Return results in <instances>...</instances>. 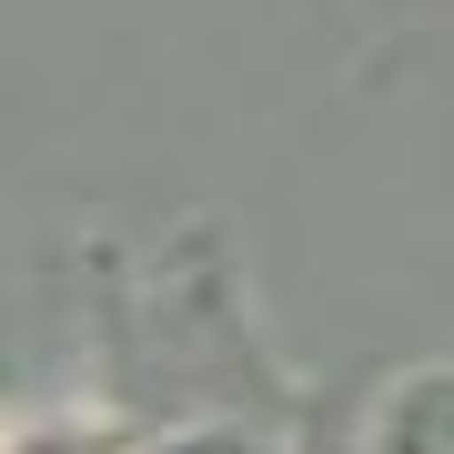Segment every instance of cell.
<instances>
[{
    "label": "cell",
    "instance_id": "cell-3",
    "mask_svg": "<svg viewBox=\"0 0 454 454\" xmlns=\"http://www.w3.org/2000/svg\"><path fill=\"white\" fill-rule=\"evenodd\" d=\"M142 454H293V444H283V424H262L253 404H212V414H172V424H152Z\"/></svg>",
    "mask_w": 454,
    "mask_h": 454
},
{
    "label": "cell",
    "instance_id": "cell-4",
    "mask_svg": "<svg viewBox=\"0 0 454 454\" xmlns=\"http://www.w3.org/2000/svg\"><path fill=\"white\" fill-rule=\"evenodd\" d=\"M354 11H364V20H404V0H354Z\"/></svg>",
    "mask_w": 454,
    "mask_h": 454
},
{
    "label": "cell",
    "instance_id": "cell-2",
    "mask_svg": "<svg viewBox=\"0 0 454 454\" xmlns=\"http://www.w3.org/2000/svg\"><path fill=\"white\" fill-rule=\"evenodd\" d=\"M142 444H152V424L131 404L61 384V394H31V404L11 414V444L0 454H142Z\"/></svg>",
    "mask_w": 454,
    "mask_h": 454
},
{
    "label": "cell",
    "instance_id": "cell-1",
    "mask_svg": "<svg viewBox=\"0 0 454 454\" xmlns=\"http://www.w3.org/2000/svg\"><path fill=\"white\" fill-rule=\"evenodd\" d=\"M354 454H454V354L373 373V394L354 404Z\"/></svg>",
    "mask_w": 454,
    "mask_h": 454
}]
</instances>
